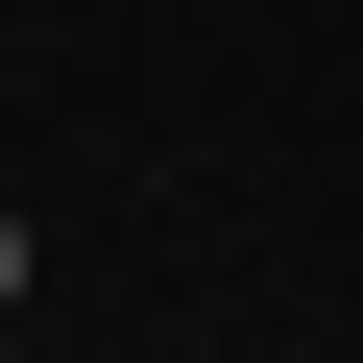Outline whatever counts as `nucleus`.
Masks as SVG:
<instances>
[{
	"label": "nucleus",
	"instance_id": "nucleus-1",
	"mask_svg": "<svg viewBox=\"0 0 363 363\" xmlns=\"http://www.w3.org/2000/svg\"><path fill=\"white\" fill-rule=\"evenodd\" d=\"M0 315H25V218H0Z\"/></svg>",
	"mask_w": 363,
	"mask_h": 363
}]
</instances>
